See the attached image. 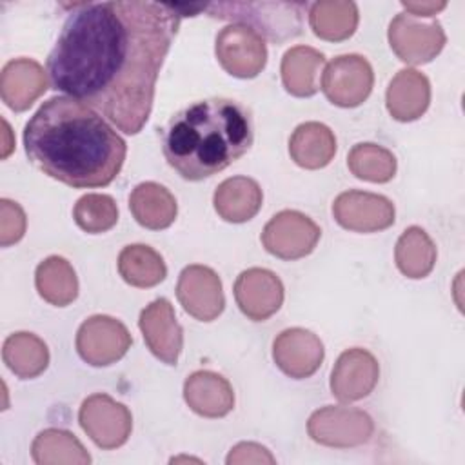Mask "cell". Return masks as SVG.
Wrapping results in <instances>:
<instances>
[{"label": "cell", "instance_id": "1", "mask_svg": "<svg viewBox=\"0 0 465 465\" xmlns=\"http://www.w3.org/2000/svg\"><path fill=\"white\" fill-rule=\"evenodd\" d=\"M180 20L176 5L158 2L74 4L47 56L51 87L140 133Z\"/></svg>", "mask_w": 465, "mask_h": 465}, {"label": "cell", "instance_id": "2", "mask_svg": "<svg viewBox=\"0 0 465 465\" xmlns=\"http://www.w3.org/2000/svg\"><path fill=\"white\" fill-rule=\"evenodd\" d=\"M27 158L76 189L109 185L125 162L124 138L91 107L69 96L45 100L24 127Z\"/></svg>", "mask_w": 465, "mask_h": 465}, {"label": "cell", "instance_id": "3", "mask_svg": "<svg viewBox=\"0 0 465 465\" xmlns=\"http://www.w3.org/2000/svg\"><path fill=\"white\" fill-rule=\"evenodd\" d=\"M252 140L251 111L238 100L213 96L189 104L167 122L162 151L183 180L198 182L240 160Z\"/></svg>", "mask_w": 465, "mask_h": 465}, {"label": "cell", "instance_id": "4", "mask_svg": "<svg viewBox=\"0 0 465 465\" xmlns=\"http://www.w3.org/2000/svg\"><path fill=\"white\" fill-rule=\"evenodd\" d=\"M305 7L307 4L296 2H213L203 11L220 20L243 24L262 38L280 44L302 33Z\"/></svg>", "mask_w": 465, "mask_h": 465}, {"label": "cell", "instance_id": "5", "mask_svg": "<svg viewBox=\"0 0 465 465\" xmlns=\"http://www.w3.org/2000/svg\"><path fill=\"white\" fill-rule=\"evenodd\" d=\"M307 432L320 445L347 449L367 443L374 432V423L360 409L327 405L311 414Z\"/></svg>", "mask_w": 465, "mask_h": 465}, {"label": "cell", "instance_id": "6", "mask_svg": "<svg viewBox=\"0 0 465 465\" xmlns=\"http://www.w3.org/2000/svg\"><path fill=\"white\" fill-rule=\"evenodd\" d=\"M322 236V229L300 211H280L262 231L265 251L282 260H298L311 254Z\"/></svg>", "mask_w": 465, "mask_h": 465}, {"label": "cell", "instance_id": "7", "mask_svg": "<svg viewBox=\"0 0 465 465\" xmlns=\"http://www.w3.org/2000/svg\"><path fill=\"white\" fill-rule=\"evenodd\" d=\"M78 421L84 432L102 449H116L127 441L133 429V416L129 409L98 392L84 400L78 411Z\"/></svg>", "mask_w": 465, "mask_h": 465}, {"label": "cell", "instance_id": "8", "mask_svg": "<svg viewBox=\"0 0 465 465\" xmlns=\"http://www.w3.org/2000/svg\"><path fill=\"white\" fill-rule=\"evenodd\" d=\"M220 65L236 78H254L267 64L265 40L243 24L223 27L214 44Z\"/></svg>", "mask_w": 465, "mask_h": 465}, {"label": "cell", "instance_id": "9", "mask_svg": "<svg viewBox=\"0 0 465 465\" xmlns=\"http://www.w3.org/2000/svg\"><path fill=\"white\" fill-rule=\"evenodd\" d=\"M133 338L127 327L111 316L94 314L76 332V351L93 367H107L118 361L131 347Z\"/></svg>", "mask_w": 465, "mask_h": 465}, {"label": "cell", "instance_id": "10", "mask_svg": "<svg viewBox=\"0 0 465 465\" xmlns=\"http://www.w3.org/2000/svg\"><path fill=\"white\" fill-rule=\"evenodd\" d=\"M371 64L360 54H341L331 60L322 74V91L338 107H356L372 91Z\"/></svg>", "mask_w": 465, "mask_h": 465}, {"label": "cell", "instance_id": "11", "mask_svg": "<svg viewBox=\"0 0 465 465\" xmlns=\"http://www.w3.org/2000/svg\"><path fill=\"white\" fill-rule=\"evenodd\" d=\"M389 44L396 56L412 65L427 64L445 45V31L440 22L421 24L407 13H400L389 24Z\"/></svg>", "mask_w": 465, "mask_h": 465}, {"label": "cell", "instance_id": "12", "mask_svg": "<svg viewBox=\"0 0 465 465\" xmlns=\"http://www.w3.org/2000/svg\"><path fill=\"white\" fill-rule=\"evenodd\" d=\"M176 298L183 311L200 322H213L223 311L225 298L220 276L205 265H187L176 283Z\"/></svg>", "mask_w": 465, "mask_h": 465}, {"label": "cell", "instance_id": "13", "mask_svg": "<svg viewBox=\"0 0 465 465\" xmlns=\"http://www.w3.org/2000/svg\"><path fill=\"white\" fill-rule=\"evenodd\" d=\"M334 220L354 232H376L394 223V205L389 198L367 191H345L332 203Z\"/></svg>", "mask_w": 465, "mask_h": 465}, {"label": "cell", "instance_id": "14", "mask_svg": "<svg viewBox=\"0 0 465 465\" xmlns=\"http://www.w3.org/2000/svg\"><path fill=\"white\" fill-rule=\"evenodd\" d=\"M380 378L378 360L365 349L352 347L343 351L331 372V391L341 403L367 398Z\"/></svg>", "mask_w": 465, "mask_h": 465}, {"label": "cell", "instance_id": "15", "mask_svg": "<svg viewBox=\"0 0 465 465\" xmlns=\"http://www.w3.org/2000/svg\"><path fill=\"white\" fill-rule=\"evenodd\" d=\"M322 340L302 327L282 331L272 343V358L278 369L294 380L312 376L323 361Z\"/></svg>", "mask_w": 465, "mask_h": 465}, {"label": "cell", "instance_id": "16", "mask_svg": "<svg viewBox=\"0 0 465 465\" xmlns=\"http://www.w3.org/2000/svg\"><path fill=\"white\" fill-rule=\"evenodd\" d=\"M234 300L247 318L263 322L282 307L283 283L272 271L251 267L236 278Z\"/></svg>", "mask_w": 465, "mask_h": 465}, {"label": "cell", "instance_id": "17", "mask_svg": "<svg viewBox=\"0 0 465 465\" xmlns=\"http://www.w3.org/2000/svg\"><path fill=\"white\" fill-rule=\"evenodd\" d=\"M138 325L149 351L163 363L176 365L183 347V331L176 322L171 302L165 298L151 302L140 312Z\"/></svg>", "mask_w": 465, "mask_h": 465}, {"label": "cell", "instance_id": "18", "mask_svg": "<svg viewBox=\"0 0 465 465\" xmlns=\"http://www.w3.org/2000/svg\"><path fill=\"white\" fill-rule=\"evenodd\" d=\"M47 89L45 71L33 58H15L2 67L0 96L13 111H25Z\"/></svg>", "mask_w": 465, "mask_h": 465}, {"label": "cell", "instance_id": "19", "mask_svg": "<svg viewBox=\"0 0 465 465\" xmlns=\"http://www.w3.org/2000/svg\"><path fill=\"white\" fill-rule=\"evenodd\" d=\"M183 400L203 418H222L234 407L231 383L213 371H196L183 383Z\"/></svg>", "mask_w": 465, "mask_h": 465}, {"label": "cell", "instance_id": "20", "mask_svg": "<svg viewBox=\"0 0 465 465\" xmlns=\"http://www.w3.org/2000/svg\"><path fill=\"white\" fill-rule=\"evenodd\" d=\"M387 109L398 122L418 120L429 107L430 84L429 78L416 69H401L387 87Z\"/></svg>", "mask_w": 465, "mask_h": 465}, {"label": "cell", "instance_id": "21", "mask_svg": "<svg viewBox=\"0 0 465 465\" xmlns=\"http://www.w3.org/2000/svg\"><path fill=\"white\" fill-rule=\"evenodd\" d=\"M263 193L256 180L247 176H232L223 180L213 196L214 211L231 223H243L254 218L262 207Z\"/></svg>", "mask_w": 465, "mask_h": 465}, {"label": "cell", "instance_id": "22", "mask_svg": "<svg viewBox=\"0 0 465 465\" xmlns=\"http://www.w3.org/2000/svg\"><path fill=\"white\" fill-rule=\"evenodd\" d=\"M289 154L303 169H322L336 154L334 133L320 122L300 124L289 138Z\"/></svg>", "mask_w": 465, "mask_h": 465}, {"label": "cell", "instance_id": "23", "mask_svg": "<svg viewBox=\"0 0 465 465\" xmlns=\"http://www.w3.org/2000/svg\"><path fill=\"white\" fill-rule=\"evenodd\" d=\"M129 209L134 220L151 231L169 227L178 213L176 198L156 182L138 183L129 194Z\"/></svg>", "mask_w": 465, "mask_h": 465}, {"label": "cell", "instance_id": "24", "mask_svg": "<svg viewBox=\"0 0 465 465\" xmlns=\"http://www.w3.org/2000/svg\"><path fill=\"white\" fill-rule=\"evenodd\" d=\"M325 64L323 53L309 45L291 47L282 58V82L287 93L294 96H312L318 93V80Z\"/></svg>", "mask_w": 465, "mask_h": 465}, {"label": "cell", "instance_id": "25", "mask_svg": "<svg viewBox=\"0 0 465 465\" xmlns=\"http://www.w3.org/2000/svg\"><path fill=\"white\" fill-rule=\"evenodd\" d=\"M2 358L7 369L22 380L40 376L49 365V349L33 332L9 334L2 347Z\"/></svg>", "mask_w": 465, "mask_h": 465}, {"label": "cell", "instance_id": "26", "mask_svg": "<svg viewBox=\"0 0 465 465\" xmlns=\"http://www.w3.org/2000/svg\"><path fill=\"white\" fill-rule=\"evenodd\" d=\"M309 24L322 40H347L358 27V5L345 0L314 2L309 9Z\"/></svg>", "mask_w": 465, "mask_h": 465}, {"label": "cell", "instance_id": "27", "mask_svg": "<svg viewBox=\"0 0 465 465\" xmlns=\"http://www.w3.org/2000/svg\"><path fill=\"white\" fill-rule=\"evenodd\" d=\"M38 294L51 305L65 307L78 296V280L73 265L62 256H49L35 272Z\"/></svg>", "mask_w": 465, "mask_h": 465}, {"label": "cell", "instance_id": "28", "mask_svg": "<svg viewBox=\"0 0 465 465\" xmlns=\"http://www.w3.org/2000/svg\"><path fill=\"white\" fill-rule=\"evenodd\" d=\"M118 272L133 287H154L167 276V267L160 252L143 243H133L118 254Z\"/></svg>", "mask_w": 465, "mask_h": 465}, {"label": "cell", "instance_id": "29", "mask_svg": "<svg viewBox=\"0 0 465 465\" xmlns=\"http://www.w3.org/2000/svg\"><path fill=\"white\" fill-rule=\"evenodd\" d=\"M394 260L407 278H425L436 263V245L421 227H409L396 242Z\"/></svg>", "mask_w": 465, "mask_h": 465}, {"label": "cell", "instance_id": "30", "mask_svg": "<svg viewBox=\"0 0 465 465\" xmlns=\"http://www.w3.org/2000/svg\"><path fill=\"white\" fill-rule=\"evenodd\" d=\"M33 461L38 465L51 463H80L85 465L91 461V456L84 445L76 440L74 434L62 429H45L42 430L31 445Z\"/></svg>", "mask_w": 465, "mask_h": 465}, {"label": "cell", "instance_id": "31", "mask_svg": "<svg viewBox=\"0 0 465 465\" xmlns=\"http://www.w3.org/2000/svg\"><path fill=\"white\" fill-rule=\"evenodd\" d=\"M351 173L367 182L385 183L396 173L394 154L378 143H356L347 156Z\"/></svg>", "mask_w": 465, "mask_h": 465}, {"label": "cell", "instance_id": "32", "mask_svg": "<svg viewBox=\"0 0 465 465\" xmlns=\"http://www.w3.org/2000/svg\"><path fill=\"white\" fill-rule=\"evenodd\" d=\"M73 218L82 231L98 234L109 231L118 222V207L109 194L91 193L74 203Z\"/></svg>", "mask_w": 465, "mask_h": 465}, {"label": "cell", "instance_id": "33", "mask_svg": "<svg viewBox=\"0 0 465 465\" xmlns=\"http://www.w3.org/2000/svg\"><path fill=\"white\" fill-rule=\"evenodd\" d=\"M25 232L24 209L7 198L0 200V245L9 247L16 243Z\"/></svg>", "mask_w": 465, "mask_h": 465}, {"label": "cell", "instance_id": "34", "mask_svg": "<svg viewBox=\"0 0 465 465\" xmlns=\"http://www.w3.org/2000/svg\"><path fill=\"white\" fill-rule=\"evenodd\" d=\"M227 465L236 463H274V456L260 443L254 441H242L234 445L227 456Z\"/></svg>", "mask_w": 465, "mask_h": 465}, {"label": "cell", "instance_id": "35", "mask_svg": "<svg viewBox=\"0 0 465 465\" xmlns=\"http://www.w3.org/2000/svg\"><path fill=\"white\" fill-rule=\"evenodd\" d=\"M411 16H434L447 7V2H401Z\"/></svg>", "mask_w": 465, "mask_h": 465}]
</instances>
